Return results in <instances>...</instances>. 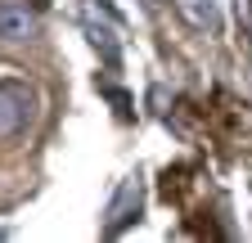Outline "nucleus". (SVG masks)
<instances>
[{
    "label": "nucleus",
    "instance_id": "obj_1",
    "mask_svg": "<svg viewBox=\"0 0 252 243\" xmlns=\"http://www.w3.org/2000/svg\"><path fill=\"white\" fill-rule=\"evenodd\" d=\"M32 113H36V95H32V86L5 77V81H0V144L18 140L27 131Z\"/></svg>",
    "mask_w": 252,
    "mask_h": 243
},
{
    "label": "nucleus",
    "instance_id": "obj_2",
    "mask_svg": "<svg viewBox=\"0 0 252 243\" xmlns=\"http://www.w3.org/2000/svg\"><path fill=\"white\" fill-rule=\"evenodd\" d=\"M36 5L32 0H0V41H27V36H36Z\"/></svg>",
    "mask_w": 252,
    "mask_h": 243
},
{
    "label": "nucleus",
    "instance_id": "obj_3",
    "mask_svg": "<svg viewBox=\"0 0 252 243\" xmlns=\"http://www.w3.org/2000/svg\"><path fill=\"white\" fill-rule=\"evenodd\" d=\"M131 203H140V180H126V185H122V194H117V203H113V221H108V234H117L126 221H135V216H131Z\"/></svg>",
    "mask_w": 252,
    "mask_h": 243
}]
</instances>
